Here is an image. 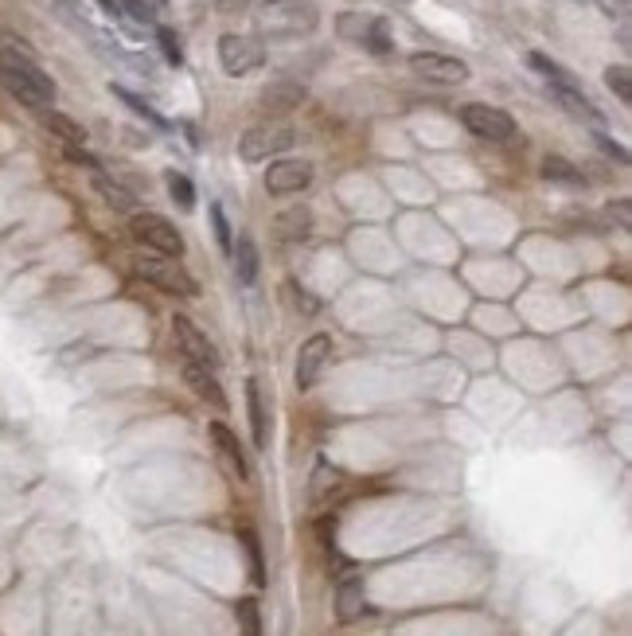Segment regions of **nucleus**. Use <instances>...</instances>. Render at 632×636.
Returning <instances> with one entry per match:
<instances>
[{
	"label": "nucleus",
	"instance_id": "5701e85b",
	"mask_svg": "<svg viewBox=\"0 0 632 636\" xmlns=\"http://www.w3.org/2000/svg\"><path fill=\"white\" fill-rule=\"evenodd\" d=\"M359 43H363L371 55H391V51H395L387 20H367V28H363V40H359Z\"/></svg>",
	"mask_w": 632,
	"mask_h": 636
},
{
	"label": "nucleus",
	"instance_id": "c756f323",
	"mask_svg": "<svg viewBox=\"0 0 632 636\" xmlns=\"http://www.w3.org/2000/svg\"><path fill=\"white\" fill-rule=\"evenodd\" d=\"M157 40H160L164 59H168L172 67H180V63H184V47H180V40H176V32H172V28H157Z\"/></svg>",
	"mask_w": 632,
	"mask_h": 636
},
{
	"label": "nucleus",
	"instance_id": "7ed1b4c3",
	"mask_svg": "<svg viewBox=\"0 0 632 636\" xmlns=\"http://www.w3.org/2000/svg\"><path fill=\"white\" fill-rule=\"evenodd\" d=\"M129 231L141 246H149L157 258H180L184 254V235L164 219V215H153V211H137L129 219Z\"/></svg>",
	"mask_w": 632,
	"mask_h": 636
},
{
	"label": "nucleus",
	"instance_id": "f257e3e1",
	"mask_svg": "<svg viewBox=\"0 0 632 636\" xmlns=\"http://www.w3.org/2000/svg\"><path fill=\"white\" fill-rule=\"evenodd\" d=\"M0 82L32 110H47L55 102V82L43 75L40 63H32L24 51L16 47H0Z\"/></svg>",
	"mask_w": 632,
	"mask_h": 636
},
{
	"label": "nucleus",
	"instance_id": "f03ea898",
	"mask_svg": "<svg viewBox=\"0 0 632 636\" xmlns=\"http://www.w3.org/2000/svg\"><path fill=\"white\" fill-rule=\"evenodd\" d=\"M320 24V8L313 0H262L254 12V28L270 40H293L309 36Z\"/></svg>",
	"mask_w": 632,
	"mask_h": 636
},
{
	"label": "nucleus",
	"instance_id": "2eb2a0df",
	"mask_svg": "<svg viewBox=\"0 0 632 636\" xmlns=\"http://www.w3.org/2000/svg\"><path fill=\"white\" fill-rule=\"evenodd\" d=\"M246 402H250V430H254V445L266 449L270 445V418H266V395H262V383L250 379L246 383Z\"/></svg>",
	"mask_w": 632,
	"mask_h": 636
},
{
	"label": "nucleus",
	"instance_id": "a211bd4d",
	"mask_svg": "<svg viewBox=\"0 0 632 636\" xmlns=\"http://www.w3.org/2000/svg\"><path fill=\"white\" fill-rule=\"evenodd\" d=\"M40 121L55 133V137H63L67 145H75V149L86 145V129H82L79 121L67 118V114H59V110H40Z\"/></svg>",
	"mask_w": 632,
	"mask_h": 636
},
{
	"label": "nucleus",
	"instance_id": "e433bc0d",
	"mask_svg": "<svg viewBox=\"0 0 632 636\" xmlns=\"http://www.w3.org/2000/svg\"><path fill=\"white\" fill-rule=\"evenodd\" d=\"M98 4H102V8H106V12H110V16H121L118 0H98Z\"/></svg>",
	"mask_w": 632,
	"mask_h": 636
},
{
	"label": "nucleus",
	"instance_id": "f704fd0d",
	"mask_svg": "<svg viewBox=\"0 0 632 636\" xmlns=\"http://www.w3.org/2000/svg\"><path fill=\"white\" fill-rule=\"evenodd\" d=\"M617 215V223L621 227H629V199H617V203H609V219Z\"/></svg>",
	"mask_w": 632,
	"mask_h": 636
},
{
	"label": "nucleus",
	"instance_id": "f8f14e48",
	"mask_svg": "<svg viewBox=\"0 0 632 636\" xmlns=\"http://www.w3.org/2000/svg\"><path fill=\"white\" fill-rule=\"evenodd\" d=\"M211 445H215V453L223 457V465H227L238 480H250V461H246V453H242V445H238L231 426L215 422V426H211Z\"/></svg>",
	"mask_w": 632,
	"mask_h": 636
},
{
	"label": "nucleus",
	"instance_id": "c85d7f7f",
	"mask_svg": "<svg viewBox=\"0 0 632 636\" xmlns=\"http://www.w3.org/2000/svg\"><path fill=\"white\" fill-rule=\"evenodd\" d=\"M605 82H609V90L621 98V102H632V75L629 67H609L605 71Z\"/></svg>",
	"mask_w": 632,
	"mask_h": 636
},
{
	"label": "nucleus",
	"instance_id": "6ab92c4d",
	"mask_svg": "<svg viewBox=\"0 0 632 636\" xmlns=\"http://www.w3.org/2000/svg\"><path fill=\"white\" fill-rule=\"evenodd\" d=\"M531 67H535V71H543V79L551 82V90H582V82L574 79L566 67H558L554 59L539 55V51H531Z\"/></svg>",
	"mask_w": 632,
	"mask_h": 636
},
{
	"label": "nucleus",
	"instance_id": "412c9836",
	"mask_svg": "<svg viewBox=\"0 0 632 636\" xmlns=\"http://www.w3.org/2000/svg\"><path fill=\"white\" fill-rule=\"evenodd\" d=\"M235 254V274L242 285H254V278H258V246L250 239H238V246L231 250Z\"/></svg>",
	"mask_w": 632,
	"mask_h": 636
},
{
	"label": "nucleus",
	"instance_id": "2f4dec72",
	"mask_svg": "<svg viewBox=\"0 0 632 636\" xmlns=\"http://www.w3.org/2000/svg\"><path fill=\"white\" fill-rule=\"evenodd\" d=\"M289 293H297V309H301L305 317H316V313H320V301H316L313 293H305V289H297V285H289Z\"/></svg>",
	"mask_w": 632,
	"mask_h": 636
},
{
	"label": "nucleus",
	"instance_id": "cd10ccee",
	"mask_svg": "<svg viewBox=\"0 0 632 636\" xmlns=\"http://www.w3.org/2000/svg\"><path fill=\"white\" fill-rule=\"evenodd\" d=\"M168 192H172V199H176L184 211L196 207V188H192V180H188L184 172H168Z\"/></svg>",
	"mask_w": 632,
	"mask_h": 636
},
{
	"label": "nucleus",
	"instance_id": "0eeeda50",
	"mask_svg": "<svg viewBox=\"0 0 632 636\" xmlns=\"http://www.w3.org/2000/svg\"><path fill=\"white\" fill-rule=\"evenodd\" d=\"M410 71L418 79L437 82V86H457V82L469 79V63L453 59V55H441V51H414L410 55Z\"/></svg>",
	"mask_w": 632,
	"mask_h": 636
},
{
	"label": "nucleus",
	"instance_id": "9b49d317",
	"mask_svg": "<svg viewBox=\"0 0 632 636\" xmlns=\"http://www.w3.org/2000/svg\"><path fill=\"white\" fill-rule=\"evenodd\" d=\"M328 359H332V336L328 332H316V336H309L301 344V352H297V387L301 391H309L320 379V371H324Z\"/></svg>",
	"mask_w": 632,
	"mask_h": 636
},
{
	"label": "nucleus",
	"instance_id": "c9c22d12",
	"mask_svg": "<svg viewBox=\"0 0 632 636\" xmlns=\"http://www.w3.org/2000/svg\"><path fill=\"white\" fill-rule=\"evenodd\" d=\"M601 4V12H609V16H625L629 12V0H597Z\"/></svg>",
	"mask_w": 632,
	"mask_h": 636
},
{
	"label": "nucleus",
	"instance_id": "dca6fc26",
	"mask_svg": "<svg viewBox=\"0 0 632 636\" xmlns=\"http://www.w3.org/2000/svg\"><path fill=\"white\" fill-rule=\"evenodd\" d=\"M184 379H188V387H192L203 402H211V406H219V410H227V406H231L227 395H223V387H219V379H215L211 371H203V367H196V363H184Z\"/></svg>",
	"mask_w": 632,
	"mask_h": 636
},
{
	"label": "nucleus",
	"instance_id": "473e14b6",
	"mask_svg": "<svg viewBox=\"0 0 632 636\" xmlns=\"http://www.w3.org/2000/svg\"><path fill=\"white\" fill-rule=\"evenodd\" d=\"M63 153H67V160H75V164H86V168H94V172H98V168H102V164H98V160L90 157V153H86V149H75V145H67V149H63Z\"/></svg>",
	"mask_w": 632,
	"mask_h": 636
},
{
	"label": "nucleus",
	"instance_id": "39448f33",
	"mask_svg": "<svg viewBox=\"0 0 632 636\" xmlns=\"http://www.w3.org/2000/svg\"><path fill=\"white\" fill-rule=\"evenodd\" d=\"M137 278H145L149 285H157L172 297H196L199 285L188 278V270L176 266V258H141L137 262Z\"/></svg>",
	"mask_w": 632,
	"mask_h": 636
},
{
	"label": "nucleus",
	"instance_id": "bb28decb",
	"mask_svg": "<svg viewBox=\"0 0 632 636\" xmlns=\"http://www.w3.org/2000/svg\"><path fill=\"white\" fill-rule=\"evenodd\" d=\"M207 215H211V227H215V242H219V250H223V254H231V250H235V235H231V223H227L223 207H219V203H211V207H207Z\"/></svg>",
	"mask_w": 632,
	"mask_h": 636
},
{
	"label": "nucleus",
	"instance_id": "aec40b11",
	"mask_svg": "<svg viewBox=\"0 0 632 636\" xmlns=\"http://www.w3.org/2000/svg\"><path fill=\"white\" fill-rule=\"evenodd\" d=\"M543 176L551 180V184H566V188H586V176L570 164L566 157H547L543 160Z\"/></svg>",
	"mask_w": 632,
	"mask_h": 636
},
{
	"label": "nucleus",
	"instance_id": "9d476101",
	"mask_svg": "<svg viewBox=\"0 0 632 636\" xmlns=\"http://www.w3.org/2000/svg\"><path fill=\"white\" fill-rule=\"evenodd\" d=\"M313 184V164L309 160H274L266 172V192L270 196H297Z\"/></svg>",
	"mask_w": 632,
	"mask_h": 636
},
{
	"label": "nucleus",
	"instance_id": "4be33fe9",
	"mask_svg": "<svg viewBox=\"0 0 632 636\" xmlns=\"http://www.w3.org/2000/svg\"><path fill=\"white\" fill-rule=\"evenodd\" d=\"M238 543L246 547V558H250V582L262 590V586H266V566H262V543H258V535H254L250 527H242V531H238Z\"/></svg>",
	"mask_w": 632,
	"mask_h": 636
},
{
	"label": "nucleus",
	"instance_id": "1a4fd4ad",
	"mask_svg": "<svg viewBox=\"0 0 632 636\" xmlns=\"http://www.w3.org/2000/svg\"><path fill=\"white\" fill-rule=\"evenodd\" d=\"M172 336H176V344H180V352H184V359L188 363H196V367H203V371H215L223 359H219V352H215V344L199 332L196 324L188 317H172Z\"/></svg>",
	"mask_w": 632,
	"mask_h": 636
},
{
	"label": "nucleus",
	"instance_id": "7c9ffc66",
	"mask_svg": "<svg viewBox=\"0 0 632 636\" xmlns=\"http://www.w3.org/2000/svg\"><path fill=\"white\" fill-rule=\"evenodd\" d=\"M118 8H125L133 20H141V24H153V8L145 4V0H121Z\"/></svg>",
	"mask_w": 632,
	"mask_h": 636
},
{
	"label": "nucleus",
	"instance_id": "f3484780",
	"mask_svg": "<svg viewBox=\"0 0 632 636\" xmlns=\"http://www.w3.org/2000/svg\"><path fill=\"white\" fill-rule=\"evenodd\" d=\"M274 231L289 242L309 239V231H313V215H309V207H289V211H281V215L274 219Z\"/></svg>",
	"mask_w": 632,
	"mask_h": 636
},
{
	"label": "nucleus",
	"instance_id": "423d86ee",
	"mask_svg": "<svg viewBox=\"0 0 632 636\" xmlns=\"http://www.w3.org/2000/svg\"><path fill=\"white\" fill-rule=\"evenodd\" d=\"M461 121H465V129H469L473 137H480V141H512L515 137L512 114H504V110H496V106H484V102L461 106Z\"/></svg>",
	"mask_w": 632,
	"mask_h": 636
},
{
	"label": "nucleus",
	"instance_id": "b1692460",
	"mask_svg": "<svg viewBox=\"0 0 632 636\" xmlns=\"http://www.w3.org/2000/svg\"><path fill=\"white\" fill-rule=\"evenodd\" d=\"M94 188H98V196L106 199L114 211H133L137 207V199H133V192H125L121 184H114V180H106V176H94Z\"/></svg>",
	"mask_w": 632,
	"mask_h": 636
},
{
	"label": "nucleus",
	"instance_id": "6e6552de",
	"mask_svg": "<svg viewBox=\"0 0 632 636\" xmlns=\"http://www.w3.org/2000/svg\"><path fill=\"white\" fill-rule=\"evenodd\" d=\"M219 63H223V71L227 75H235V79H242V75H250V71H258L262 63H266V51H262V43L250 40V36H223L219 40Z\"/></svg>",
	"mask_w": 632,
	"mask_h": 636
},
{
	"label": "nucleus",
	"instance_id": "72a5a7b5",
	"mask_svg": "<svg viewBox=\"0 0 632 636\" xmlns=\"http://www.w3.org/2000/svg\"><path fill=\"white\" fill-rule=\"evenodd\" d=\"M597 145H601V153H609V157H617V160H621V164L629 160V153H625V149H621L617 141H609V137H597Z\"/></svg>",
	"mask_w": 632,
	"mask_h": 636
},
{
	"label": "nucleus",
	"instance_id": "a878e982",
	"mask_svg": "<svg viewBox=\"0 0 632 636\" xmlns=\"http://www.w3.org/2000/svg\"><path fill=\"white\" fill-rule=\"evenodd\" d=\"M114 94H118L121 102H125V106H129V110H133L137 118H145V121H149V125H157V129H168V121L160 118V114H157V110H153V106H149V102H145V98H137V94H129L125 86H114Z\"/></svg>",
	"mask_w": 632,
	"mask_h": 636
},
{
	"label": "nucleus",
	"instance_id": "ddd939ff",
	"mask_svg": "<svg viewBox=\"0 0 632 636\" xmlns=\"http://www.w3.org/2000/svg\"><path fill=\"white\" fill-rule=\"evenodd\" d=\"M367 613V594H363V582L359 578H344L340 590H336V617L340 625H352Z\"/></svg>",
	"mask_w": 632,
	"mask_h": 636
},
{
	"label": "nucleus",
	"instance_id": "4468645a",
	"mask_svg": "<svg viewBox=\"0 0 632 636\" xmlns=\"http://www.w3.org/2000/svg\"><path fill=\"white\" fill-rule=\"evenodd\" d=\"M301 102H305V86H301V82L281 79L262 90V106H266L270 114H289V110H297Z\"/></svg>",
	"mask_w": 632,
	"mask_h": 636
},
{
	"label": "nucleus",
	"instance_id": "393cba45",
	"mask_svg": "<svg viewBox=\"0 0 632 636\" xmlns=\"http://www.w3.org/2000/svg\"><path fill=\"white\" fill-rule=\"evenodd\" d=\"M238 613V625H242V636H262V609L254 597H242L235 605Z\"/></svg>",
	"mask_w": 632,
	"mask_h": 636
},
{
	"label": "nucleus",
	"instance_id": "20e7f679",
	"mask_svg": "<svg viewBox=\"0 0 632 636\" xmlns=\"http://www.w3.org/2000/svg\"><path fill=\"white\" fill-rule=\"evenodd\" d=\"M293 141H297L293 125H285V121H262V125H254V129L242 133L238 153H242V160L258 164V160H270L277 157V153H285V149H293Z\"/></svg>",
	"mask_w": 632,
	"mask_h": 636
}]
</instances>
